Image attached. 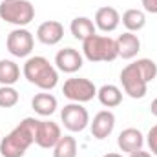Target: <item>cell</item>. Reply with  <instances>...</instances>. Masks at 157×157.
Segmentation results:
<instances>
[{
    "mask_svg": "<svg viewBox=\"0 0 157 157\" xmlns=\"http://www.w3.org/2000/svg\"><path fill=\"white\" fill-rule=\"evenodd\" d=\"M39 119L26 117L18 126H15L0 143L2 157H24L28 148L35 143Z\"/></svg>",
    "mask_w": 157,
    "mask_h": 157,
    "instance_id": "cell-1",
    "label": "cell"
},
{
    "mask_svg": "<svg viewBox=\"0 0 157 157\" xmlns=\"http://www.w3.org/2000/svg\"><path fill=\"white\" fill-rule=\"evenodd\" d=\"M22 73L28 78L29 84L37 86L44 91L53 90L57 86V82H59V71L55 70V66L49 64V60L46 57H40V55L29 57L24 62Z\"/></svg>",
    "mask_w": 157,
    "mask_h": 157,
    "instance_id": "cell-2",
    "label": "cell"
},
{
    "mask_svg": "<svg viewBox=\"0 0 157 157\" xmlns=\"http://www.w3.org/2000/svg\"><path fill=\"white\" fill-rule=\"evenodd\" d=\"M82 55L90 62H113L117 59V44L108 35H91L82 40Z\"/></svg>",
    "mask_w": 157,
    "mask_h": 157,
    "instance_id": "cell-3",
    "label": "cell"
},
{
    "mask_svg": "<svg viewBox=\"0 0 157 157\" xmlns=\"http://www.w3.org/2000/svg\"><path fill=\"white\" fill-rule=\"evenodd\" d=\"M0 18L7 24L24 28L35 18V7L29 0H2Z\"/></svg>",
    "mask_w": 157,
    "mask_h": 157,
    "instance_id": "cell-4",
    "label": "cell"
},
{
    "mask_svg": "<svg viewBox=\"0 0 157 157\" xmlns=\"http://www.w3.org/2000/svg\"><path fill=\"white\" fill-rule=\"evenodd\" d=\"M62 93L71 102H80L82 104V102H90L93 97H97V86L90 78L73 77L64 82Z\"/></svg>",
    "mask_w": 157,
    "mask_h": 157,
    "instance_id": "cell-5",
    "label": "cell"
},
{
    "mask_svg": "<svg viewBox=\"0 0 157 157\" xmlns=\"http://www.w3.org/2000/svg\"><path fill=\"white\" fill-rule=\"evenodd\" d=\"M121 84H122L124 93L128 97H132V99H143L146 95V90H148V82L141 75V71L135 66V62H132L126 68H122V71H121Z\"/></svg>",
    "mask_w": 157,
    "mask_h": 157,
    "instance_id": "cell-6",
    "label": "cell"
},
{
    "mask_svg": "<svg viewBox=\"0 0 157 157\" xmlns=\"http://www.w3.org/2000/svg\"><path fill=\"white\" fill-rule=\"evenodd\" d=\"M33 46H35V39H33V33L28 31L26 28H17L13 29L7 39H6V48L7 51L13 55V57H18V59H26L31 55L33 51Z\"/></svg>",
    "mask_w": 157,
    "mask_h": 157,
    "instance_id": "cell-7",
    "label": "cell"
},
{
    "mask_svg": "<svg viewBox=\"0 0 157 157\" xmlns=\"http://www.w3.org/2000/svg\"><path fill=\"white\" fill-rule=\"evenodd\" d=\"M60 121H62L66 130L75 133V132H82L90 124V113L80 102H70L62 108Z\"/></svg>",
    "mask_w": 157,
    "mask_h": 157,
    "instance_id": "cell-8",
    "label": "cell"
},
{
    "mask_svg": "<svg viewBox=\"0 0 157 157\" xmlns=\"http://www.w3.org/2000/svg\"><path fill=\"white\" fill-rule=\"evenodd\" d=\"M62 137V132H60V126L53 121H39V126H37V137H35V144L44 148V150H49L53 148L59 139Z\"/></svg>",
    "mask_w": 157,
    "mask_h": 157,
    "instance_id": "cell-9",
    "label": "cell"
},
{
    "mask_svg": "<svg viewBox=\"0 0 157 157\" xmlns=\"http://www.w3.org/2000/svg\"><path fill=\"white\" fill-rule=\"evenodd\" d=\"M55 64H57V70H60L64 73H75L82 68L84 57L75 48H64L55 55Z\"/></svg>",
    "mask_w": 157,
    "mask_h": 157,
    "instance_id": "cell-10",
    "label": "cell"
},
{
    "mask_svg": "<svg viewBox=\"0 0 157 157\" xmlns=\"http://www.w3.org/2000/svg\"><path fill=\"white\" fill-rule=\"evenodd\" d=\"M90 128H91V135L95 139H99V141H102L108 135H112V132L115 128V115H113V112H110V110L99 112L93 117V121L90 122Z\"/></svg>",
    "mask_w": 157,
    "mask_h": 157,
    "instance_id": "cell-11",
    "label": "cell"
},
{
    "mask_svg": "<svg viewBox=\"0 0 157 157\" xmlns=\"http://www.w3.org/2000/svg\"><path fill=\"white\" fill-rule=\"evenodd\" d=\"M64 37V26L59 20H46L42 22L37 29V39L39 42L46 46H55Z\"/></svg>",
    "mask_w": 157,
    "mask_h": 157,
    "instance_id": "cell-12",
    "label": "cell"
},
{
    "mask_svg": "<svg viewBox=\"0 0 157 157\" xmlns=\"http://www.w3.org/2000/svg\"><path fill=\"white\" fill-rule=\"evenodd\" d=\"M119 24H121V15H119V11L115 7L104 6V7L97 9V13H95V28H99L104 33H112L119 28Z\"/></svg>",
    "mask_w": 157,
    "mask_h": 157,
    "instance_id": "cell-13",
    "label": "cell"
},
{
    "mask_svg": "<svg viewBox=\"0 0 157 157\" xmlns=\"http://www.w3.org/2000/svg\"><path fill=\"white\" fill-rule=\"evenodd\" d=\"M117 144L121 148V152H128V154H133L137 150H143V144H144V135L141 133V130L137 128H126L119 133L117 137Z\"/></svg>",
    "mask_w": 157,
    "mask_h": 157,
    "instance_id": "cell-14",
    "label": "cell"
},
{
    "mask_svg": "<svg viewBox=\"0 0 157 157\" xmlns=\"http://www.w3.org/2000/svg\"><path fill=\"white\" fill-rule=\"evenodd\" d=\"M115 44H117V55L121 59H126V60L137 57V53L141 51V40L132 31H126V33L119 35Z\"/></svg>",
    "mask_w": 157,
    "mask_h": 157,
    "instance_id": "cell-15",
    "label": "cell"
},
{
    "mask_svg": "<svg viewBox=\"0 0 157 157\" xmlns=\"http://www.w3.org/2000/svg\"><path fill=\"white\" fill-rule=\"evenodd\" d=\"M31 108L42 117H49L57 110V97H53L51 93H37L31 99Z\"/></svg>",
    "mask_w": 157,
    "mask_h": 157,
    "instance_id": "cell-16",
    "label": "cell"
},
{
    "mask_svg": "<svg viewBox=\"0 0 157 157\" xmlns=\"http://www.w3.org/2000/svg\"><path fill=\"white\" fill-rule=\"evenodd\" d=\"M97 99L106 108H115L122 102V91L115 84H104L97 90Z\"/></svg>",
    "mask_w": 157,
    "mask_h": 157,
    "instance_id": "cell-17",
    "label": "cell"
},
{
    "mask_svg": "<svg viewBox=\"0 0 157 157\" xmlns=\"http://www.w3.org/2000/svg\"><path fill=\"white\" fill-rule=\"evenodd\" d=\"M95 29L97 28H95L93 20L88 18V17H77L70 24V31H71V35L77 40H86L88 37L95 35Z\"/></svg>",
    "mask_w": 157,
    "mask_h": 157,
    "instance_id": "cell-18",
    "label": "cell"
},
{
    "mask_svg": "<svg viewBox=\"0 0 157 157\" xmlns=\"http://www.w3.org/2000/svg\"><path fill=\"white\" fill-rule=\"evenodd\" d=\"M121 22H122V26H124L128 31L135 33V31H141V29L146 26V15H144V11H141V9H126V11L122 13Z\"/></svg>",
    "mask_w": 157,
    "mask_h": 157,
    "instance_id": "cell-19",
    "label": "cell"
},
{
    "mask_svg": "<svg viewBox=\"0 0 157 157\" xmlns=\"http://www.w3.org/2000/svg\"><path fill=\"white\" fill-rule=\"evenodd\" d=\"M18 78H20L18 64L9 60V59H2L0 60V84L2 86H13L15 82H18Z\"/></svg>",
    "mask_w": 157,
    "mask_h": 157,
    "instance_id": "cell-20",
    "label": "cell"
},
{
    "mask_svg": "<svg viewBox=\"0 0 157 157\" xmlns=\"http://www.w3.org/2000/svg\"><path fill=\"white\" fill-rule=\"evenodd\" d=\"M53 157H77V141L71 135H62L53 146Z\"/></svg>",
    "mask_w": 157,
    "mask_h": 157,
    "instance_id": "cell-21",
    "label": "cell"
},
{
    "mask_svg": "<svg viewBox=\"0 0 157 157\" xmlns=\"http://www.w3.org/2000/svg\"><path fill=\"white\" fill-rule=\"evenodd\" d=\"M18 91L13 86H0V108H13L18 104Z\"/></svg>",
    "mask_w": 157,
    "mask_h": 157,
    "instance_id": "cell-22",
    "label": "cell"
},
{
    "mask_svg": "<svg viewBox=\"0 0 157 157\" xmlns=\"http://www.w3.org/2000/svg\"><path fill=\"white\" fill-rule=\"evenodd\" d=\"M135 66L139 68L141 75L144 77L146 82H152L157 77V64L152 59H139V60H135Z\"/></svg>",
    "mask_w": 157,
    "mask_h": 157,
    "instance_id": "cell-23",
    "label": "cell"
},
{
    "mask_svg": "<svg viewBox=\"0 0 157 157\" xmlns=\"http://www.w3.org/2000/svg\"><path fill=\"white\" fill-rule=\"evenodd\" d=\"M146 143H148V148H150L152 155H157V124L150 128V132L146 135Z\"/></svg>",
    "mask_w": 157,
    "mask_h": 157,
    "instance_id": "cell-24",
    "label": "cell"
},
{
    "mask_svg": "<svg viewBox=\"0 0 157 157\" xmlns=\"http://www.w3.org/2000/svg\"><path fill=\"white\" fill-rule=\"evenodd\" d=\"M141 4H143V9L146 13L157 15V0H141Z\"/></svg>",
    "mask_w": 157,
    "mask_h": 157,
    "instance_id": "cell-25",
    "label": "cell"
},
{
    "mask_svg": "<svg viewBox=\"0 0 157 157\" xmlns=\"http://www.w3.org/2000/svg\"><path fill=\"white\" fill-rule=\"evenodd\" d=\"M130 157H152V154L150 152H144V150H137V152L130 154Z\"/></svg>",
    "mask_w": 157,
    "mask_h": 157,
    "instance_id": "cell-26",
    "label": "cell"
},
{
    "mask_svg": "<svg viewBox=\"0 0 157 157\" xmlns=\"http://www.w3.org/2000/svg\"><path fill=\"white\" fill-rule=\"evenodd\" d=\"M150 112H152V115H155L157 117V97L152 101V104H150Z\"/></svg>",
    "mask_w": 157,
    "mask_h": 157,
    "instance_id": "cell-27",
    "label": "cell"
},
{
    "mask_svg": "<svg viewBox=\"0 0 157 157\" xmlns=\"http://www.w3.org/2000/svg\"><path fill=\"white\" fill-rule=\"evenodd\" d=\"M102 157H122L121 154H115V152H110V154H106V155H102Z\"/></svg>",
    "mask_w": 157,
    "mask_h": 157,
    "instance_id": "cell-28",
    "label": "cell"
}]
</instances>
